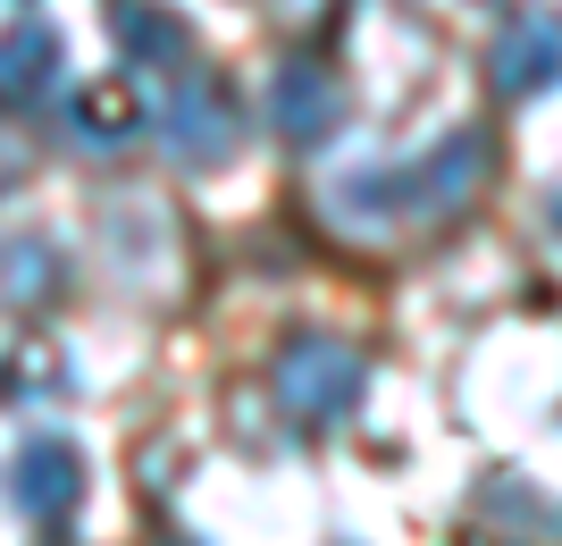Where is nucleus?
Masks as SVG:
<instances>
[{
    "mask_svg": "<svg viewBox=\"0 0 562 546\" xmlns=\"http://www.w3.org/2000/svg\"><path fill=\"white\" fill-rule=\"evenodd\" d=\"M269 135H285L294 152H319V143L345 135V85L319 59H278L269 76Z\"/></svg>",
    "mask_w": 562,
    "mask_h": 546,
    "instance_id": "39448f33",
    "label": "nucleus"
},
{
    "mask_svg": "<svg viewBox=\"0 0 562 546\" xmlns=\"http://www.w3.org/2000/svg\"><path fill=\"white\" fill-rule=\"evenodd\" d=\"M76 497H85V454L68 437H25L18 463H9V504L34 522H68Z\"/></svg>",
    "mask_w": 562,
    "mask_h": 546,
    "instance_id": "423d86ee",
    "label": "nucleus"
},
{
    "mask_svg": "<svg viewBox=\"0 0 562 546\" xmlns=\"http://www.w3.org/2000/svg\"><path fill=\"white\" fill-rule=\"evenodd\" d=\"M117 51H126V68H186V18L177 9H160V0H117Z\"/></svg>",
    "mask_w": 562,
    "mask_h": 546,
    "instance_id": "1a4fd4ad",
    "label": "nucleus"
},
{
    "mask_svg": "<svg viewBox=\"0 0 562 546\" xmlns=\"http://www.w3.org/2000/svg\"><path fill=\"white\" fill-rule=\"evenodd\" d=\"M487 177H495V135L487 126H453V135L428 143L420 160L395 168V202H403V219H453L479 202Z\"/></svg>",
    "mask_w": 562,
    "mask_h": 546,
    "instance_id": "7ed1b4c3",
    "label": "nucleus"
},
{
    "mask_svg": "<svg viewBox=\"0 0 562 546\" xmlns=\"http://www.w3.org/2000/svg\"><path fill=\"white\" fill-rule=\"evenodd\" d=\"M25 168H34V143H25V135H18V126H0V193L18 186Z\"/></svg>",
    "mask_w": 562,
    "mask_h": 546,
    "instance_id": "ddd939ff",
    "label": "nucleus"
},
{
    "mask_svg": "<svg viewBox=\"0 0 562 546\" xmlns=\"http://www.w3.org/2000/svg\"><path fill=\"white\" fill-rule=\"evenodd\" d=\"M278 412L303 428H336L352 421V404H361V387H370V361H361V345H345V336H294L278 354Z\"/></svg>",
    "mask_w": 562,
    "mask_h": 546,
    "instance_id": "f03ea898",
    "label": "nucleus"
},
{
    "mask_svg": "<svg viewBox=\"0 0 562 546\" xmlns=\"http://www.w3.org/2000/svg\"><path fill=\"white\" fill-rule=\"evenodd\" d=\"M554 227H562V186H554Z\"/></svg>",
    "mask_w": 562,
    "mask_h": 546,
    "instance_id": "4468645a",
    "label": "nucleus"
},
{
    "mask_svg": "<svg viewBox=\"0 0 562 546\" xmlns=\"http://www.w3.org/2000/svg\"><path fill=\"white\" fill-rule=\"evenodd\" d=\"M328 219L352 227V236H370V227H395L403 202H395V168H352L328 186Z\"/></svg>",
    "mask_w": 562,
    "mask_h": 546,
    "instance_id": "f8f14e48",
    "label": "nucleus"
},
{
    "mask_svg": "<svg viewBox=\"0 0 562 546\" xmlns=\"http://www.w3.org/2000/svg\"><path fill=\"white\" fill-rule=\"evenodd\" d=\"M151 143H160L177 168H218L235 160V143H244V101H235V85L218 68H177L168 76V101L160 119H151Z\"/></svg>",
    "mask_w": 562,
    "mask_h": 546,
    "instance_id": "f257e3e1",
    "label": "nucleus"
},
{
    "mask_svg": "<svg viewBox=\"0 0 562 546\" xmlns=\"http://www.w3.org/2000/svg\"><path fill=\"white\" fill-rule=\"evenodd\" d=\"M59 93V34L43 18H18L0 34V101H50Z\"/></svg>",
    "mask_w": 562,
    "mask_h": 546,
    "instance_id": "0eeeda50",
    "label": "nucleus"
},
{
    "mask_svg": "<svg viewBox=\"0 0 562 546\" xmlns=\"http://www.w3.org/2000/svg\"><path fill=\"white\" fill-rule=\"evenodd\" d=\"M487 85L504 101H538L562 85V9H546V0H529V9H513V18L495 25L487 43Z\"/></svg>",
    "mask_w": 562,
    "mask_h": 546,
    "instance_id": "20e7f679",
    "label": "nucleus"
},
{
    "mask_svg": "<svg viewBox=\"0 0 562 546\" xmlns=\"http://www.w3.org/2000/svg\"><path fill=\"white\" fill-rule=\"evenodd\" d=\"M135 126H143V110H135V85H126V76L85 85V93L68 101V143L76 152H126Z\"/></svg>",
    "mask_w": 562,
    "mask_h": 546,
    "instance_id": "6e6552de",
    "label": "nucleus"
},
{
    "mask_svg": "<svg viewBox=\"0 0 562 546\" xmlns=\"http://www.w3.org/2000/svg\"><path fill=\"white\" fill-rule=\"evenodd\" d=\"M479 513L513 530V546H554V538H562V504L546 497V488H529L520 471L487 479V488H479Z\"/></svg>",
    "mask_w": 562,
    "mask_h": 546,
    "instance_id": "9d476101",
    "label": "nucleus"
},
{
    "mask_svg": "<svg viewBox=\"0 0 562 546\" xmlns=\"http://www.w3.org/2000/svg\"><path fill=\"white\" fill-rule=\"evenodd\" d=\"M59 294V253L43 236H0V311H34Z\"/></svg>",
    "mask_w": 562,
    "mask_h": 546,
    "instance_id": "9b49d317",
    "label": "nucleus"
},
{
    "mask_svg": "<svg viewBox=\"0 0 562 546\" xmlns=\"http://www.w3.org/2000/svg\"><path fill=\"white\" fill-rule=\"evenodd\" d=\"M168 546H193V538H168Z\"/></svg>",
    "mask_w": 562,
    "mask_h": 546,
    "instance_id": "2eb2a0df",
    "label": "nucleus"
}]
</instances>
